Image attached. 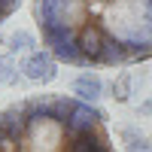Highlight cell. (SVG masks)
I'll return each mask as SVG.
<instances>
[{
  "label": "cell",
  "mask_w": 152,
  "mask_h": 152,
  "mask_svg": "<svg viewBox=\"0 0 152 152\" xmlns=\"http://www.w3.org/2000/svg\"><path fill=\"white\" fill-rule=\"evenodd\" d=\"M43 49L70 67H131L152 58V0H34Z\"/></svg>",
  "instance_id": "obj_1"
},
{
  "label": "cell",
  "mask_w": 152,
  "mask_h": 152,
  "mask_svg": "<svg viewBox=\"0 0 152 152\" xmlns=\"http://www.w3.org/2000/svg\"><path fill=\"white\" fill-rule=\"evenodd\" d=\"M0 152H116L107 116L70 94H34L0 110Z\"/></svg>",
  "instance_id": "obj_2"
},
{
  "label": "cell",
  "mask_w": 152,
  "mask_h": 152,
  "mask_svg": "<svg viewBox=\"0 0 152 152\" xmlns=\"http://www.w3.org/2000/svg\"><path fill=\"white\" fill-rule=\"evenodd\" d=\"M21 70L34 82H49V79H55V73H58V61L52 58V52L37 49V52H31L28 58L21 61Z\"/></svg>",
  "instance_id": "obj_3"
},
{
  "label": "cell",
  "mask_w": 152,
  "mask_h": 152,
  "mask_svg": "<svg viewBox=\"0 0 152 152\" xmlns=\"http://www.w3.org/2000/svg\"><path fill=\"white\" fill-rule=\"evenodd\" d=\"M100 79L97 76H91V73H82V76H76V82H73V91L76 94H82V97H88V100H94L97 94H100Z\"/></svg>",
  "instance_id": "obj_4"
},
{
  "label": "cell",
  "mask_w": 152,
  "mask_h": 152,
  "mask_svg": "<svg viewBox=\"0 0 152 152\" xmlns=\"http://www.w3.org/2000/svg\"><path fill=\"white\" fill-rule=\"evenodd\" d=\"M128 94H131V76H128V73H122V76H119V82L113 85V97H116V100H128Z\"/></svg>",
  "instance_id": "obj_5"
},
{
  "label": "cell",
  "mask_w": 152,
  "mask_h": 152,
  "mask_svg": "<svg viewBox=\"0 0 152 152\" xmlns=\"http://www.w3.org/2000/svg\"><path fill=\"white\" fill-rule=\"evenodd\" d=\"M18 6H21V0H0V24H3Z\"/></svg>",
  "instance_id": "obj_6"
}]
</instances>
